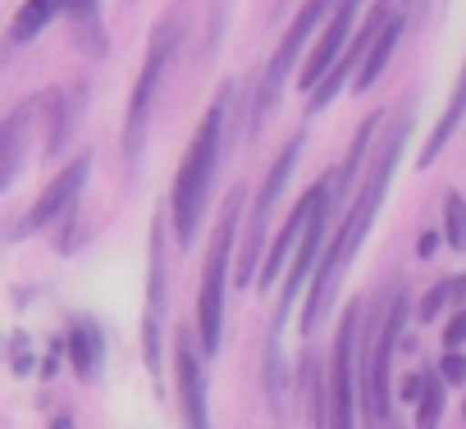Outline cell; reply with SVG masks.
Listing matches in <instances>:
<instances>
[{
  "label": "cell",
  "instance_id": "22",
  "mask_svg": "<svg viewBox=\"0 0 466 429\" xmlns=\"http://www.w3.org/2000/svg\"><path fill=\"white\" fill-rule=\"evenodd\" d=\"M439 374L448 384H466V356H457V347H448V356L439 361Z\"/></svg>",
  "mask_w": 466,
  "mask_h": 429
},
{
  "label": "cell",
  "instance_id": "6",
  "mask_svg": "<svg viewBox=\"0 0 466 429\" xmlns=\"http://www.w3.org/2000/svg\"><path fill=\"white\" fill-rule=\"evenodd\" d=\"M334 5H339V0H307V5L298 10V19L289 24V33L279 37V46H275V55H270V69H266V78H261V101H257V110H252V128H257V124L266 119V110L279 101V92H284L289 78H293V65L307 55L311 33L320 28L325 15H334Z\"/></svg>",
  "mask_w": 466,
  "mask_h": 429
},
{
  "label": "cell",
  "instance_id": "2",
  "mask_svg": "<svg viewBox=\"0 0 466 429\" xmlns=\"http://www.w3.org/2000/svg\"><path fill=\"white\" fill-rule=\"evenodd\" d=\"M219 146H224V101H215L192 137V146L183 151V165L174 174V192H169V220L178 243L187 247L201 229V214L210 201V178L219 169Z\"/></svg>",
  "mask_w": 466,
  "mask_h": 429
},
{
  "label": "cell",
  "instance_id": "4",
  "mask_svg": "<svg viewBox=\"0 0 466 429\" xmlns=\"http://www.w3.org/2000/svg\"><path fill=\"white\" fill-rule=\"evenodd\" d=\"M238 214H243V192H233L224 205V220L215 229L206 270H201V297H197V338L206 347V356L219 352L224 343V293H228V261H233V243H238Z\"/></svg>",
  "mask_w": 466,
  "mask_h": 429
},
{
  "label": "cell",
  "instance_id": "13",
  "mask_svg": "<svg viewBox=\"0 0 466 429\" xmlns=\"http://www.w3.org/2000/svg\"><path fill=\"white\" fill-rule=\"evenodd\" d=\"M87 155H78L74 165H65L56 178H51V187L33 201V210L24 214V229H42V224H51L56 220V214L65 210V205H74V196L83 192V183H87Z\"/></svg>",
  "mask_w": 466,
  "mask_h": 429
},
{
  "label": "cell",
  "instance_id": "21",
  "mask_svg": "<svg viewBox=\"0 0 466 429\" xmlns=\"http://www.w3.org/2000/svg\"><path fill=\"white\" fill-rule=\"evenodd\" d=\"M439 415H443V388H439V379H425V393H420V415H416V424H439Z\"/></svg>",
  "mask_w": 466,
  "mask_h": 429
},
{
  "label": "cell",
  "instance_id": "23",
  "mask_svg": "<svg viewBox=\"0 0 466 429\" xmlns=\"http://www.w3.org/2000/svg\"><path fill=\"white\" fill-rule=\"evenodd\" d=\"M443 343H448V347H461V343H466V306H457V315L443 324Z\"/></svg>",
  "mask_w": 466,
  "mask_h": 429
},
{
  "label": "cell",
  "instance_id": "16",
  "mask_svg": "<svg viewBox=\"0 0 466 429\" xmlns=\"http://www.w3.org/2000/svg\"><path fill=\"white\" fill-rule=\"evenodd\" d=\"M461 115H466V60H461V74H457V87H452V101H448V110H443V119L434 124V133H430V142L420 146V169H430L434 160H439V151L448 146V137L457 133V124H461Z\"/></svg>",
  "mask_w": 466,
  "mask_h": 429
},
{
  "label": "cell",
  "instance_id": "20",
  "mask_svg": "<svg viewBox=\"0 0 466 429\" xmlns=\"http://www.w3.org/2000/svg\"><path fill=\"white\" fill-rule=\"evenodd\" d=\"M443 234H448V247L466 252V201L457 192H448L443 201Z\"/></svg>",
  "mask_w": 466,
  "mask_h": 429
},
{
  "label": "cell",
  "instance_id": "10",
  "mask_svg": "<svg viewBox=\"0 0 466 429\" xmlns=\"http://www.w3.org/2000/svg\"><path fill=\"white\" fill-rule=\"evenodd\" d=\"M402 5H407V0H375V10L366 15V28H361V33L352 37V46H348V51H343V60H339V65L329 69V78H325V83H320V87L311 92V105H307L311 115H320V110H325V105H329V101L339 96V83H343L348 74H357V69H361L366 51H370V46H375V37H380V28H384V24H389V19H393V15H398Z\"/></svg>",
  "mask_w": 466,
  "mask_h": 429
},
{
  "label": "cell",
  "instance_id": "18",
  "mask_svg": "<svg viewBox=\"0 0 466 429\" xmlns=\"http://www.w3.org/2000/svg\"><path fill=\"white\" fill-rule=\"evenodd\" d=\"M452 306H466V274H452V279H439L425 297H420V320H439L443 311H452Z\"/></svg>",
  "mask_w": 466,
  "mask_h": 429
},
{
  "label": "cell",
  "instance_id": "24",
  "mask_svg": "<svg viewBox=\"0 0 466 429\" xmlns=\"http://www.w3.org/2000/svg\"><path fill=\"white\" fill-rule=\"evenodd\" d=\"M60 5H65V15H92L96 0H60Z\"/></svg>",
  "mask_w": 466,
  "mask_h": 429
},
{
  "label": "cell",
  "instance_id": "17",
  "mask_svg": "<svg viewBox=\"0 0 466 429\" xmlns=\"http://www.w3.org/2000/svg\"><path fill=\"white\" fill-rule=\"evenodd\" d=\"M56 15H65V5L60 0H24V10L15 15V24H10V42L15 46H24V42H33Z\"/></svg>",
  "mask_w": 466,
  "mask_h": 429
},
{
  "label": "cell",
  "instance_id": "9",
  "mask_svg": "<svg viewBox=\"0 0 466 429\" xmlns=\"http://www.w3.org/2000/svg\"><path fill=\"white\" fill-rule=\"evenodd\" d=\"M357 15H361V0H339L334 5V15H329V24L320 28V37H316V51L302 60V74H298V87L302 92H316L325 78H329V69L343 60V51L352 46V24H357Z\"/></svg>",
  "mask_w": 466,
  "mask_h": 429
},
{
  "label": "cell",
  "instance_id": "25",
  "mask_svg": "<svg viewBox=\"0 0 466 429\" xmlns=\"http://www.w3.org/2000/svg\"><path fill=\"white\" fill-rule=\"evenodd\" d=\"M434 247H439V234L430 229V234H425V238L416 243V252H420V256H434Z\"/></svg>",
  "mask_w": 466,
  "mask_h": 429
},
{
  "label": "cell",
  "instance_id": "8",
  "mask_svg": "<svg viewBox=\"0 0 466 429\" xmlns=\"http://www.w3.org/2000/svg\"><path fill=\"white\" fill-rule=\"evenodd\" d=\"M302 146H307V133H298V137L275 155V165H270V174H266V183H261V192H257L252 220H248V234H243V256H238V279H243V284H248V279H252V270H257V252H261V243H266V229H270V210H275V201H279L284 183L293 178Z\"/></svg>",
  "mask_w": 466,
  "mask_h": 429
},
{
  "label": "cell",
  "instance_id": "1",
  "mask_svg": "<svg viewBox=\"0 0 466 429\" xmlns=\"http://www.w3.org/2000/svg\"><path fill=\"white\" fill-rule=\"evenodd\" d=\"M402 146H407V119H398V124L389 128L380 155L370 160V174L361 178V187H357V196H352V205H348V220L339 224L329 252L320 256V265H316V274H311V297H307V311H302V334H311V329L325 320V311H329V302H334V293H339L348 265L357 261L361 243L370 238L375 214H380V205H384V192H389V178H393V165H398Z\"/></svg>",
  "mask_w": 466,
  "mask_h": 429
},
{
  "label": "cell",
  "instance_id": "3",
  "mask_svg": "<svg viewBox=\"0 0 466 429\" xmlns=\"http://www.w3.org/2000/svg\"><path fill=\"white\" fill-rule=\"evenodd\" d=\"M407 329V293L393 297L384 311H366L361 334V406L370 424L389 420V361L398 352V338Z\"/></svg>",
  "mask_w": 466,
  "mask_h": 429
},
{
  "label": "cell",
  "instance_id": "5",
  "mask_svg": "<svg viewBox=\"0 0 466 429\" xmlns=\"http://www.w3.org/2000/svg\"><path fill=\"white\" fill-rule=\"evenodd\" d=\"M174 46H178V24L165 19L156 33H151V46H147V65L137 74V87L128 96V124H124V151L128 160L142 155V142H147V124H151V105H156V92H160V78L174 60Z\"/></svg>",
  "mask_w": 466,
  "mask_h": 429
},
{
  "label": "cell",
  "instance_id": "12",
  "mask_svg": "<svg viewBox=\"0 0 466 429\" xmlns=\"http://www.w3.org/2000/svg\"><path fill=\"white\" fill-rule=\"evenodd\" d=\"M151 293H147V320H142V352L147 365L160 370V324H165V238L160 224L151 229Z\"/></svg>",
  "mask_w": 466,
  "mask_h": 429
},
{
  "label": "cell",
  "instance_id": "19",
  "mask_svg": "<svg viewBox=\"0 0 466 429\" xmlns=\"http://www.w3.org/2000/svg\"><path fill=\"white\" fill-rule=\"evenodd\" d=\"M69 356H74V370H83V374H96V370H101V334H96L92 320H78V324H74Z\"/></svg>",
  "mask_w": 466,
  "mask_h": 429
},
{
  "label": "cell",
  "instance_id": "14",
  "mask_svg": "<svg viewBox=\"0 0 466 429\" xmlns=\"http://www.w3.org/2000/svg\"><path fill=\"white\" fill-rule=\"evenodd\" d=\"M311 210H316V187H311V192H302V201L293 205V214L284 220V229H279L275 247L266 252V270H261V284H275L279 274H289V256L298 252V243H302V234H307V220H311Z\"/></svg>",
  "mask_w": 466,
  "mask_h": 429
},
{
  "label": "cell",
  "instance_id": "11",
  "mask_svg": "<svg viewBox=\"0 0 466 429\" xmlns=\"http://www.w3.org/2000/svg\"><path fill=\"white\" fill-rule=\"evenodd\" d=\"M201 338L192 334H178V347H174V379H178V411L187 424H206V374H201V352L197 347Z\"/></svg>",
  "mask_w": 466,
  "mask_h": 429
},
{
  "label": "cell",
  "instance_id": "15",
  "mask_svg": "<svg viewBox=\"0 0 466 429\" xmlns=\"http://www.w3.org/2000/svg\"><path fill=\"white\" fill-rule=\"evenodd\" d=\"M402 33H407V5H402V10H398V15L384 24V28H380L375 46L366 51V60H361V69H357V83H352L357 92H366V87H370V83L384 74V65L393 60V51H398V42H402Z\"/></svg>",
  "mask_w": 466,
  "mask_h": 429
},
{
  "label": "cell",
  "instance_id": "7",
  "mask_svg": "<svg viewBox=\"0 0 466 429\" xmlns=\"http://www.w3.org/2000/svg\"><path fill=\"white\" fill-rule=\"evenodd\" d=\"M361 402V306H348L329 365V424H352Z\"/></svg>",
  "mask_w": 466,
  "mask_h": 429
}]
</instances>
